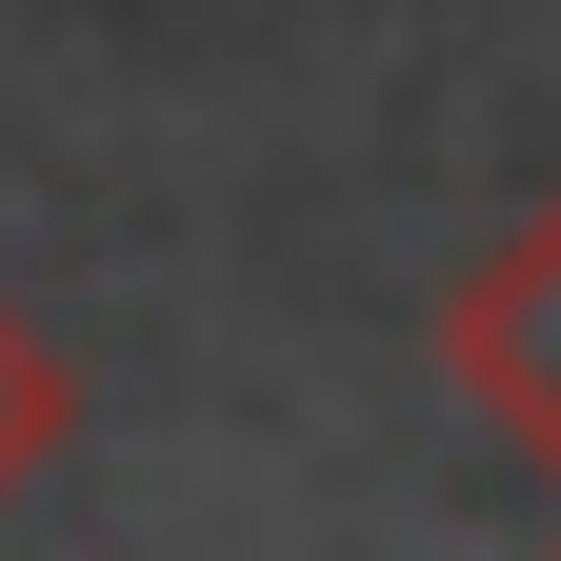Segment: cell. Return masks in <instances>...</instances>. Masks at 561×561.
Segmentation results:
<instances>
[{"label": "cell", "mask_w": 561, "mask_h": 561, "mask_svg": "<svg viewBox=\"0 0 561 561\" xmlns=\"http://www.w3.org/2000/svg\"><path fill=\"white\" fill-rule=\"evenodd\" d=\"M60 442H81V362H60V341H41L21 301H0V502H21V481H41Z\"/></svg>", "instance_id": "7a4b0ae2"}, {"label": "cell", "mask_w": 561, "mask_h": 561, "mask_svg": "<svg viewBox=\"0 0 561 561\" xmlns=\"http://www.w3.org/2000/svg\"><path fill=\"white\" fill-rule=\"evenodd\" d=\"M442 362H461V401L502 421L522 461H561V181H541L522 221L461 261V301H442Z\"/></svg>", "instance_id": "6da1fadb"}]
</instances>
